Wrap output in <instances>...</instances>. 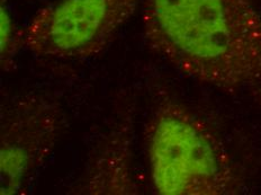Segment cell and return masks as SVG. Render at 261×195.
<instances>
[{"instance_id":"cell-1","label":"cell","mask_w":261,"mask_h":195,"mask_svg":"<svg viewBox=\"0 0 261 195\" xmlns=\"http://www.w3.org/2000/svg\"><path fill=\"white\" fill-rule=\"evenodd\" d=\"M158 56L197 83L261 102L260 0H143Z\"/></svg>"},{"instance_id":"cell-2","label":"cell","mask_w":261,"mask_h":195,"mask_svg":"<svg viewBox=\"0 0 261 195\" xmlns=\"http://www.w3.org/2000/svg\"><path fill=\"white\" fill-rule=\"evenodd\" d=\"M145 147L154 189L163 195H228L240 180L224 144L192 111L166 99L146 127Z\"/></svg>"},{"instance_id":"cell-3","label":"cell","mask_w":261,"mask_h":195,"mask_svg":"<svg viewBox=\"0 0 261 195\" xmlns=\"http://www.w3.org/2000/svg\"><path fill=\"white\" fill-rule=\"evenodd\" d=\"M143 0H58L40 9L20 35L37 57L80 60L100 53Z\"/></svg>"},{"instance_id":"cell-4","label":"cell","mask_w":261,"mask_h":195,"mask_svg":"<svg viewBox=\"0 0 261 195\" xmlns=\"http://www.w3.org/2000/svg\"><path fill=\"white\" fill-rule=\"evenodd\" d=\"M62 120L57 103L39 95L20 96L5 106L0 134L2 194L24 188L32 173L51 154Z\"/></svg>"},{"instance_id":"cell-5","label":"cell","mask_w":261,"mask_h":195,"mask_svg":"<svg viewBox=\"0 0 261 195\" xmlns=\"http://www.w3.org/2000/svg\"><path fill=\"white\" fill-rule=\"evenodd\" d=\"M132 126L128 118L102 140L81 178L79 193L135 194L132 173Z\"/></svg>"},{"instance_id":"cell-6","label":"cell","mask_w":261,"mask_h":195,"mask_svg":"<svg viewBox=\"0 0 261 195\" xmlns=\"http://www.w3.org/2000/svg\"><path fill=\"white\" fill-rule=\"evenodd\" d=\"M0 36H2V64L7 66L14 56V48L17 46V40L20 41V35H16L14 31L13 18L4 2H2L0 10Z\"/></svg>"}]
</instances>
